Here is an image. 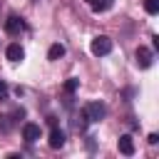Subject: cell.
Returning <instances> with one entry per match:
<instances>
[{"instance_id": "cell-6", "label": "cell", "mask_w": 159, "mask_h": 159, "mask_svg": "<svg viewBox=\"0 0 159 159\" xmlns=\"http://www.w3.org/2000/svg\"><path fill=\"white\" fill-rule=\"evenodd\" d=\"M65 142H67V134L55 124V127H52V132H50V139H47L50 149H62V147H65Z\"/></svg>"}, {"instance_id": "cell-13", "label": "cell", "mask_w": 159, "mask_h": 159, "mask_svg": "<svg viewBox=\"0 0 159 159\" xmlns=\"http://www.w3.org/2000/svg\"><path fill=\"white\" fill-rule=\"evenodd\" d=\"M72 124H75V129H80V132H84V127H87V117H84V114H80V117H77V119H75Z\"/></svg>"}, {"instance_id": "cell-4", "label": "cell", "mask_w": 159, "mask_h": 159, "mask_svg": "<svg viewBox=\"0 0 159 159\" xmlns=\"http://www.w3.org/2000/svg\"><path fill=\"white\" fill-rule=\"evenodd\" d=\"M152 62H154V52H152L149 47L139 45V47H137V65H139V70H149Z\"/></svg>"}, {"instance_id": "cell-9", "label": "cell", "mask_w": 159, "mask_h": 159, "mask_svg": "<svg viewBox=\"0 0 159 159\" xmlns=\"http://www.w3.org/2000/svg\"><path fill=\"white\" fill-rule=\"evenodd\" d=\"M87 5H89L94 12H107V10L114 5V0H87Z\"/></svg>"}, {"instance_id": "cell-15", "label": "cell", "mask_w": 159, "mask_h": 159, "mask_svg": "<svg viewBox=\"0 0 159 159\" xmlns=\"http://www.w3.org/2000/svg\"><path fill=\"white\" fill-rule=\"evenodd\" d=\"M7 94H10V87H7V82H5V80H0V102H5V99H7Z\"/></svg>"}, {"instance_id": "cell-3", "label": "cell", "mask_w": 159, "mask_h": 159, "mask_svg": "<svg viewBox=\"0 0 159 159\" xmlns=\"http://www.w3.org/2000/svg\"><path fill=\"white\" fill-rule=\"evenodd\" d=\"M25 20L22 17H17V15H7V20H5V32L7 35H20V32H25Z\"/></svg>"}, {"instance_id": "cell-11", "label": "cell", "mask_w": 159, "mask_h": 159, "mask_svg": "<svg viewBox=\"0 0 159 159\" xmlns=\"http://www.w3.org/2000/svg\"><path fill=\"white\" fill-rule=\"evenodd\" d=\"M77 89H80V80H77V77H70V80L65 82V92H67V94H75Z\"/></svg>"}, {"instance_id": "cell-8", "label": "cell", "mask_w": 159, "mask_h": 159, "mask_svg": "<svg viewBox=\"0 0 159 159\" xmlns=\"http://www.w3.org/2000/svg\"><path fill=\"white\" fill-rule=\"evenodd\" d=\"M117 144H119V152H122L124 157H132V154H134V142H132L129 134H122Z\"/></svg>"}, {"instance_id": "cell-2", "label": "cell", "mask_w": 159, "mask_h": 159, "mask_svg": "<svg viewBox=\"0 0 159 159\" xmlns=\"http://www.w3.org/2000/svg\"><path fill=\"white\" fill-rule=\"evenodd\" d=\"M82 114L87 117V122H102L104 114H107V107L102 102H89V104H84Z\"/></svg>"}, {"instance_id": "cell-5", "label": "cell", "mask_w": 159, "mask_h": 159, "mask_svg": "<svg viewBox=\"0 0 159 159\" xmlns=\"http://www.w3.org/2000/svg\"><path fill=\"white\" fill-rule=\"evenodd\" d=\"M40 134H42L40 124H35V122H25V124H22V139H25L27 144L37 142V139H40Z\"/></svg>"}, {"instance_id": "cell-18", "label": "cell", "mask_w": 159, "mask_h": 159, "mask_svg": "<svg viewBox=\"0 0 159 159\" xmlns=\"http://www.w3.org/2000/svg\"><path fill=\"white\" fill-rule=\"evenodd\" d=\"M32 2H37V0H32Z\"/></svg>"}, {"instance_id": "cell-1", "label": "cell", "mask_w": 159, "mask_h": 159, "mask_svg": "<svg viewBox=\"0 0 159 159\" xmlns=\"http://www.w3.org/2000/svg\"><path fill=\"white\" fill-rule=\"evenodd\" d=\"M89 52H92L94 57H104V55H109V52H112V40H109L107 35H97V37L89 42Z\"/></svg>"}, {"instance_id": "cell-12", "label": "cell", "mask_w": 159, "mask_h": 159, "mask_svg": "<svg viewBox=\"0 0 159 159\" xmlns=\"http://www.w3.org/2000/svg\"><path fill=\"white\" fill-rule=\"evenodd\" d=\"M142 5H144V10L149 15H157L159 12V0H142Z\"/></svg>"}, {"instance_id": "cell-14", "label": "cell", "mask_w": 159, "mask_h": 159, "mask_svg": "<svg viewBox=\"0 0 159 159\" xmlns=\"http://www.w3.org/2000/svg\"><path fill=\"white\" fill-rule=\"evenodd\" d=\"M0 132L2 134L10 132V117H5V114H0Z\"/></svg>"}, {"instance_id": "cell-7", "label": "cell", "mask_w": 159, "mask_h": 159, "mask_svg": "<svg viewBox=\"0 0 159 159\" xmlns=\"http://www.w3.org/2000/svg\"><path fill=\"white\" fill-rule=\"evenodd\" d=\"M5 57H7L10 62H20V60L25 57V50H22V45H17V42H10V45L5 47Z\"/></svg>"}, {"instance_id": "cell-10", "label": "cell", "mask_w": 159, "mask_h": 159, "mask_svg": "<svg viewBox=\"0 0 159 159\" xmlns=\"http://www.w3.org/2000/svg\"><path fill=\"white\" fill-rule=\"evenodd\" d=\"M65 45H60V42H55V45H50V50H47V60H60V57H65Z\"/></svg>"}, {"instance_id": "cell-17", "label": "cell", "mask_w": 159, "mask_h": 159, "mask_svg": "<svg viewBox=\"0 0 159 159\" xmlns=\"http://www.w3.org/2000/svg\"><path fill=\"white\" fill-rule=\"evenodd\" d=\"M147 142H149V144H157V142H159V137H157V134H149V137H147Z\"/></svg>"}, {"instance_id": "cell-16", "label": "cell", "mask_w": 159, "mask_h": 159, "mask_svg": "<svg viewBox=\"0 0 159 159\" xmlns=\"http://www.w3.org/2000/svg\"><path fill=\"white\" fill-rule=\"evenodd\" d=\"M22 117H25V109H22V107H17V109L12 112V122H17V119H22Z\"/></svg>"}]
</instances>
